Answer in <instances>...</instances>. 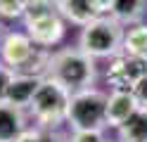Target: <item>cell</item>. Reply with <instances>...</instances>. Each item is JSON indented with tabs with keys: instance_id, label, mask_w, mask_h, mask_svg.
I'll list each match as a JSON object with an SVG mask.
<instances>
[{
	"instance_id": "obj_8",
	"label": "cell",
	"mask_w": 147,
	"mask_h": 142,
	"mask_svg": "<svg viewBox=\"0 0 147 142\" xmlns=\"http://www.w3.org/2000/svg\"><path fill=\"white\" fill-rule=\"evenodd\" d=\"M38 50L29 33H22V31H10L3 40V52H0V62H5L12 71H17L22 64H26L31 59V55Z\"/></svg>"
},
{
	"instance_id": "obj_19",
	"label": "cell",
	"mask_w": 147,
	"mask_h": 142,
	"mask_svg": "<svg viewBox=\"0 0 147 142\" xmlns=\"http://www.w3.org/2000/svg\"><path fill=\"white\" fill-rule=\"evenodd\" d=\"M133 95H135L138 104H140L142 109H147V73H145L142 78L135 83V88H133Z\"/></svg>"
},
{
	"instance_id": "obj_9",
	"label": "cell",
	"mask_w": 147,
	"mask_h": 142,
	"mask_svg": "<svg viewBox=\"0 0 147 142\" xmlns=\"http://www.w3.org/2000/svg\"><path fill=\"white\" fill-rule=\"evenodd\" d=\"M138 109H140V104L131 90H109L107 92V128L119 130Z\"/></svg>"
},
{
	"instance_id": "obj_20",
	"label": "cell",
	"mask_w": 147,
	"mask_h": 142,
	"mask_svg": "<svg viewBox=\"0 0 147 142\" xmlns=\"http://www.w3.org/2000/svg\"><path fill=\"white\" fill-rule=\"evenodd\" d=\"M5 36H7V33H5V26L0 24V52H3V40H5Z\"/></svg>"
},
{
	"instance_id": "obj_1",
	"label": "cell",
	"mask_w": 147,
	"mask_h": 142,
	"mask_svg": "<svg viewBox=\"0 0 147 142\" xmlns=\"http://www.w3.org/2000/svg\"><path fill=\"white\" fill-rule=\"evenodd\" d=\"M95 76H97L95 59L81 47H64V50H57L50 55L48 78L64 85L71 95L93 88Z\"/></svg>"
},
{
	"instance_id": "obj_4",
	"label": "cell",
	"mask_w": 147,
	"mask_h": 142,
	"mask_svg": "<svg viewBox=\"0 0 147 142\" xmlns=\"http://www.w3.org/2000/svg\"><path fill=\"white\" fill-rule=\"evenodd\" d=\"M67 126L71 130H105L107 128V92L88 88L71 95Z\"/></svg>"
},
{
	"instance_id": "obj_6",
	"label": "cell",
	"mask_w": 147,
	"mask_h": 142,
	"mask_svg": "<svg viewBox=\"0 0 147 142\" xmlns=\"http://www.w3.org/2000/svg\"><path fill=\"white\" fill-rule=\"evenodd\" d=\"M24 26H26V33H29L31 40L38 47H45V50H50L52 45H57L64 38V31H67L64 28V17L59 12L24 19Z\"/></svg>"
},
{
	"instance_id": "obj_7",
	"label": "cell",
	"mask_w": 147,
	"mask_h": 142,
	"mask_svg": "<svg viewBox=\"0 0 147 142\" xmlns=\"http://www.w3.org/2000/svg\"><path fill=\"white\" fill-rule=\"evenodd\" d=\"M109 3L112 0H57V7L67 22L83 28L97 17L109 14Z\"/></svg>"
},
{
	"instance_id": "obj_12",
	"label": "cell",
	"mask_w": 147,
	"mask_h": 142,
	"mask_svg": "<svg viewBox=\"0 0 147 142\" xmlns=\"http://www.w3.org/2000/svg\"><path fill=\"white\" fill-rule=\"evenodd\" d=\"M147 12V0H112L109 3V17L119 24H140Z\"/></svg>"
},
{
	"instance_id": "obj_11",
	"label": "cell",
	"mask_w": 147,
	"mask_h": 142,
	"mask_svg": "<svg viewBox=\"0 0 147 142\" xmlns=\"http://www.w3.org/2000/svg\"><path fill=\"white\" fill-rule=\"evenodd\" d=\"M26 128L29 126L24 118V109L0 102V142H17Z\"/></svg>"
},
{
	"instance_id": "obj_17",
	"label": "cell",
	"mask_w": 147,
	"mask_h": 142,
	"mask_svg": "<svg viewBox=\"0 0 147 142\" xmlns=\"http://www.w3.org/2000/svg\"><path fill=\"white\" fill-rule=\"evenodd\" d=\"M69 142H107L105 130H71Z\"/></svg>"
},
{
	"instance_id": "obj_15",
	"label": "cell",
	"mask_w": 147,
	"mask_h": 142,
	"mask_svg": "<svg viewBox=\"0 0 147 142\" xmlns=\"http://www.w3.org/2000/svg\"><path fill=\"white\" fill-rule=\"evenodd\" d=\"M17 142H69V140L64 137V135H59L55 128L36 126V128H26Z\"/></svg>"
},
{
	"instance_id": "obj_2",
	"label": "cell",
	"mask_w": 147,
	"mask_h": 142,
	"mask_svg": "<svg viewBox=\"0 0 147 142\" xmlns=\"http://www.w3.org/2000/svg\"><path fill=\"white\" fill-rule=\"evenodd\" d=\"M123 36H126L123 24L105 14L81 28L78 47L88 52L93 59H112L119 52H123Z\"/></svg>"
},
{
	"instance_id": "obj_13",
	"label": "cell",
	"mask_w": 147,
	"mask_h": 142,
	"mask_svg": "<svg viewBox=\"0 0 147 142\" xmlns=\"http://www.w3.org/2000/svg\"><path fill=\"white\" fill-rule=\"evenodd\" d=\"M116 133L119 142H147V109L140 107Z\"/></svg>"
},
{
	"instance_id": "obj_18",
	"label": "cell",
	"mask_w": 147,
	"mask_h": 142,
	"mask_svg": "<svg viewBox=\"0 0 147 142\" xmlns=\"http://www.w3.org/2000/svg\"><path fill=\"white\" fill-rule=\"evenodd\" d=\"M12 78H14V71L5 62H0V102H5V92H7V85L12 83Z\"/></svg>"
},
{
	"instance_id": "obj_14",
	"label": "cell",
	"mask_w": 147,
	"mask_h": 142,
	"mask_svg": "<svg viewBox=\"0 0 147 142\" xmlns=\"http://www.w3.org/2000/svg\"><path fill=\"white\" fill-rule=\"evenodd\" d=\"M123 52L138 57V59L147 62V24H133L131 28H126L123 36Z\"/></svg>"
},
{
	"instance_id": "obj_16",
	"label": "cell",
	"mask_w": 147,
	"mask_h": 142,
	"mask_svg": "<svg viewBox=\"0 0 147 142\" xmlns=\"http://www.w3.org/2000/svg\"><path fill=\"white\" fill-rule=\"evenodd\" d=\"M31 0H0V17L3 19H19L26 14Z\"/></svg>"
},
{
	"instance_id": "obj_3",
	"label": "cell",
	"mask_w": 147,
	"mask_h": 142,
	"mask_svg": "<svg viewBox=\"0 0 147 142\" xmlns=\"http://www.w3.org/2000/svg\"><path fill=\"white\" fill-rule=\"evenodd\" d=\"M69 102H71V92L64 85H59L52 78H43L29 104L31 118L36 121V126L57 128L59 123H67Z\"/></svg>"
},
{
	"instance_id": "obj_5",
	"label": "cell",
	"mask_w": 147,
	"mask_h": 142,
	"mask_svg": "<svg viewBox=\"0 0 147 142\" xmlns=\"http://www.w3.org/2000/svg\"><path fill=\"white\" fill-rule=\"evenodd\" d=\"M147 73V62L131 57L126 52H119L112 57L105 69V81L109 85V90H131L135 88V83Z\"/></svg>"
},
{
	"instance_id": "obj_10",
	"label": "cell",
	"mask_w": 147,
	"mask_h": 142,
	"mask_svg": "<svg viewBox=\"0 0 147 142\" xmlns=\"http://www.w3.org/2000/svg\"><path fill=\"white\" fill-rule=\"evenodd\" d=\"M43 78H33V76H24V73H14L12 83L7 85L5 92V102L12 104L17 109H29V104L33 100L36 90H38Z\"/></svg>"
}]
</instances>
